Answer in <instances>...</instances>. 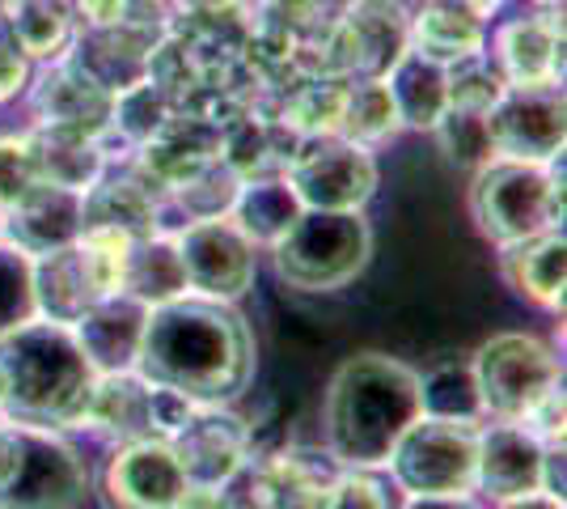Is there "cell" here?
Instances as JSON below:
<instances>
[{
    "mask_svg": "<svg viewBox=\"0 0 567 509\" xmlns=\"http://www.w3.org/2000/svg\"><path fill=\"white\" fill-rule=\"evenodd\" d=\"M499 272L504 281L538 302L546 311H559L564 306V285H567V238L564 230H543L534 238H520V243L499 246Z\"/></svg>",
    "mask_w": 567,
    "mask_h": 509,
    "instance_id": "obj_24",
    "label": "cell"
},
{
    "mask_svg": "<svg viewBox=\"0 0 567 509\" xmlns=\"http://www.w3.org/2000/svg\"><path fill=\"white\" fill-rule=\"evenodd\" d=\"M144 318L148 306L127 297V293H106L97 306L72 323V336L81 344L85 362L94 365V374H118V369H136L141 353Z\"/></svg>",
    "mask_w": 567,
    "mask_h": 509,
    "instance_id": "obj_19",
    "label": "cell"
},
{
    "mask_svg": "<svg viewBox=\"0 0 567 509\" xmlns=\"http://www.w3.org/2000/svg\"><path fill=\"white\" fill-rule=\"evenodd\" d=\"M534 4H564V0H534Z\"/></svg>",
    "mask_w": 567,
    "mask_h": 509,
    "instance_id": "obj_44",
    "label": "cell"
},
{
    "mask_svg": "<svg viewBox=\"0 0 567 509\" xmlns=\"http://www.w3.org/2000/svg\"><path fill=\"white\" fill-rule=\"evenodd\" d=\"M420 416V374L394 357L360 353L334 369L327 390V450L339 467H381Z\"/></svg>",
    "mask_w": 567,
    "mask_h": 509,
    "instance_id": "obj_2",
    "label": "cell"
},
{
    "mask_svg": "<svg viewBox=\"0 0 567 509\" xmlns=\"http://www.w3.org/2000/svg\"><path fill=\"white\" fill-rule=\"evenodd\" d=\"M411 13L402 0H348L339 18L327 26L322 43V73L355 81V77H385L390 64L406 51Z\"/></svg>",
    "mask_w": 567,
    "mask_h": 509,
    "instance_id": "obj_10",
    "label": "cell"
},
{
    "mask_svg": "<svg viewBox=\"0 0 567 509\" xmlns=\"http://www.w3.org/2000/svg\"><path fill=\"white\" fill-rule=\"evenodd\" d=\"M30 318H39V306H34V259L18 246L0 243V339L13 336Z\"/></svg>",
    "mask_w": 567,
    "mask_h": 509,
    "instance_id": "obj_36",
    "label": "cell"
},
{
    "mask_svg": "<svg viewBox=\"0 0 567 509\" xmlns=\"http://www.w3.org/2000/svg\"><path fill=\"white\" fill-rule=\"evenodd\" d=\"M381 81H385V90L399 106L402 128H427L432 132V123L450 111V69L420 55V51H402Z\"/></svg>",
    "mask_w": 567,
    "mask_h": 509,
    "instance_id": "obj_27",
    "label": "cell"
},
{
    "mask_svg": "<svg viewBox=\"0 0 567 509\" xmlns=\"http://www.w3.org/2000/svg\"><path fill=\"white\" fill-rule=\"evenodd\" d=\"M487 60H496L504 85H564V4H538V13L499 22Z\"/></svg>",
    "mask_w": 567,
    "mask_h": 509,
    "instance_id": "obj_13",
    "label": "cell"
},
{
    "mask_svg": "<svg viewBox=\"0 0 567 509\" xmlns=\"http://www.w3.org/2000/svg\"><path fill=\"white\" fill-rule=\"evenodd\" d=\"M81 425L97 429L118 446L153 437V383H144L136 369H118V374H97Z\"/></svg>",
    "mask_w": 567,
    "mask_h": 509,
    "instance_id": "obj_22",
    "label": "cell"
},
{
    "mask_svg": "<svg viewBox=\"0 0 567 509\" xmlns=\"http://www.w3.org/2000/svg\"><path fill=\"white\" fill-rule=\"evenodd\" d=\"M301 213H306V204L288 187V179L276 174V179H246L229 208V221L255 246H276L297 225Z\"/></svg>",
    "mask_w": 567,
    "mask_h": 509,
    "instance_id": "obj_28",
    "label": "cell"
},
{
    "mask_svg": "<svg viewBox=\"0 0 567 509\" xmlns=\"http://www.w3.org/2000/svg\"><path fill=\"white\" fill-rule=\"evenodd\" d=\"M195 408H199V404H190L187 395H178V390H169V387H153V437L169 441V437L187 425Z\"/></svg>",
    "mask_w": 567,
    "mask_h": 509,
    "instance_id": "obj_40",
    "label": "cell"
},
{
    "mask_svg": "<svg viewBox=\"0 0 567 509\" xmlns=\"http://www.w3.org/2000/svg\"><path fill=\"white\" fill-rule=\"evenodd\" d=\"M111 102L115 94L94 81L81 64L64 60H51L43 73L34 77L30 85V111L34 123L43 128H64V132H81V136H106V123H111Z\"/></svg>",
    "mask_w": 567,
    "mask_h": 509,
    "instance_id": "obj_15",
    "label": "cell"
},
{
    "mask_svg": "<svg viewBox=\"0 0 567 509\" xmlns=\"http://www.w3.org/2000/svg\"><path fill=\"white\" fill-rule=\"evenodd\" d=\"M402 509H483L471 492H450V497H406Z\"/></svg>",
    "mask_w": 567,
    "mask_h": 509,
    "instance_id": "obj_42",
    "label": "cell"
},
{
    "mask_svg": "<svg viewBox=\"0 0 567 509\" xmlns=\"http://www.w3.org/2000/svg\"><path fill=\"white\" fill-rule=\"evenodd\" d=\"M169 450L187 485L225 488L250 467V429L229 408H195L187 425L169 437Z\"/></svg>",
    "mask_w": 567,
    "mask_h": 509,
    "instance_id": "obj_14",
    "label": "cell"
},
{
    "mask_svg": "<svg viewBox=\"0 0 567 509\" xmlns=\"http://www.w3.org/2000/svg\"><path fill=\"white\" fill-rule=\"evenodd\" d=\"M327 509H394L390 485L373 476V467H343L334 480Z\"/></svg>",
    "mask_w": 567,
    "mask_h": 509,
    "instance_id": "obj_39",
    "label": "cell"
},
{
    "mask_svg": "<svg viewBox=\"0 0 567 509\" xmlns=\"http://www.w3.org/2000/svg\"><path fill=\"white\" fill-rule=\"evenodd\" d=\"M118 293H127V297L144 302L148 311L187 293V276H183V259H178L174 234H162V230H157V234H148V238H136V243H132L127 264H123Z\"/></svg>",
    "mask_w": 567,
    "mask_h": 509,
    "instance_id": "obj_29",
    "label": "cell"
},
{
    "mask_svg": "<svg viewBox=\"0 0 567 509\" xmlns=\"http://www.w3.org/2000/svg\"><path fill=\"white\" fill-rule=\"evenodd\" d=\"M18 450L0 480V509H81L90 467L55 429L13 425Z\"/></svg>",
    "mask_w": 567,
    "mask_h": 509,
    "instance_id": "obj_8",
    "label": "cell"
},
{
    "mask_svg": "<svg viewBox=\"0 0 567 509\" xmlns=\"http://www.w3.org/2000/svg\"><path fill=\"white\" fill-rule=\"evenodd\" d=\"M436 132V145L445 153V162L457 170H483L492 157H496V145H492V128H487V115L483 111H462V106H450L441 120L432 123Z\"/></svg>",
    "mask_w": 567,
    "mask_h": 509,
    "instance_id": "obj_35",
    "label": "cell"
},
{
    "mask_svg": "<svg viewBox=\"0 0 567 509\" xmlns=\"http://www.w3.org/2000/svg\"><path fill=\"white\" fill-rule=\"evenodd\" d=\"M136 374L199 408H229L255 378V332L234 302L183 293L148 311Z\"/></svg>",
    "mask_w": 567,
    "mask_h": 509,
    "instance_id": "obj_1",
    "label": "cell"
},
{
    "mask_svg": "<svg viewBox=\"0 0 567 509\" xmlns=\"http://www.w3.org/2000/svg\"><path fill=\"white\" fill-rule=\"evenodd\" d=\"M25 81H30V60H25L22 51H18V43L0 30V102L22 94Z\"/></svg>",
    "mask_w": 567,
    "mask_h": 509,
    "instance_id": "obj_41",
    "label": "cell"
},
{
    "mask_svg": "<svg viewBox=\"0 0 567 509\" xmlns=\"http://www.w3.org/2000/svg\"><path fill=\"white\" fill-rule=\"evenodd\" d=\"M406 48L436 60V64H462L487 51V22L483 13H474L471 4L457 0H424L411 13V30H406Z\"/></svg>",
    "mask_w": 567,
    "mask_h": 509,
    "instance_id": "obj_21",
    "label": "cell"
},
{
    "mask_svg": "<svg viewBox=\"0 0 567 509\" xmlns=\"http://www.w3.org/2000/svg\"><path fill=\"white\" fill-rule=\"evenodd\" d=\"M402 132L399 106L385 90L381 77H355L348 81V94H343V115H339V136L352 141V145H385Z\"/></svg>",
    "mask_w": 567,
    "mask_h": 509,
    "instance_id": "obj_30",
    "label": "cell"
},
{
    "mask_svg": "<svg viewBox=\"0 0 567 509\" xmlns=\"http://www.w3.org/2000/svg\"><path fill=\"white\" fill-rule=\"evenodd\" d=\"M237 192H241L237 170L225 157H213V162H204L199 170H190L183 183H174V192L162 204H174L183 213V225H187V221L229 217Z\"/></svg>",
    "mask_w": 567,
    "mask_h": 509,
    "instance_id": "obj_33",
    "label": "cell"
},
{
    "mask_svg": "<svg viewBox=\"0 0 567 509\" xmlns=\"http://www.w3.org/2000/svg\"><path fill=\"white\" fill-rule=\"evenodd\" d=\"M499 509H564V501H555L546 492H534V497H517V501H499Z\"/></svg>",
    "mask_w": 567,
    "mask_h": 509,
    "instance_id": "obj_43",
    "label": "cell"
},
{
    "mask_svg": "<svg viewBox=\"0 0 567 509\" xmlns=\"http://www.w3.org/2000/svg\"><path fill=\"white\" fill-rule=\"evenodd\" d=\"M174 243H178L187 289H195L199 297H216V302H237L250 293L255 272H259L255 243L229 217L187 221L174 234Z\"/></svg>",
    "mask_w": 567,
    "mask_h": 509,
    "instance_id": "obj_11",
    "label": "cell"
},
{
    "mask_svg": "<svg viewBox=\"0 0 567 509\" xmlns=\"http://www.w3.org/2000/svg\"><path fill=\"white\" fill-rule=\"evenodd\" d=\"M81 230H115L132 243L162 230V200L127 174H102L90 192L81 195Z\"/></svg>",
    "mask_w": 567,
    "mask_h": 509,
    "instance_id": "obj_23",
    "label": "cell"
},
{
    "mask_svg": "<svg viewBox=\"0 0 567 509\" xmlns=\"http://www.w3.org/2000/svg\"><path fill=\"white\" fill-rule=\"evenodd\" d=\"M195 4H208V9H216V0H195Z\"/></svg>",
    "mask_w": 567,
    "mask_h": 509,
    "instance_id": "obj_45",
    "label": "cell"
},
{
    "mask_svg": "<svg viewBox=\"0 0 567 509\" xmlns=\"http://www.w3.org/2000/svg\"><path fill=\"white\" fill-rule=\"evenodd\" d=\"M187 488V476L174 459L169 441H162V437L118 446L111 467H106L111 509H178Z\"/></svg>",
    "mask_w": 567,
    "mask_h": 509,
    "instance_id": "obj_16",
    "label": "cell"
},
{
    "mask_svg": "<svg viewBox=\"0 0 567 509\" xmlns=\"http://www.w3.org/2000/svg\"><path fill=\"white\" fill-rule=\"evenodd\" d=\"M474 450H478L474 425L420 416L406 425V434L394 441L385 462L406 497H450L474 488Z\"/></svg>",
    "mask_w": 567,
    "mask_h": 509,
    "instance_id": "obj_7",
    "label": "cell"
},
{
    "mask_svg": "<svg viewBox=\"0 0 567 509\" xmlns=\"http://www.w3.org/2000/svg\"><path fill=\"white\" fill-rule=\"evenodd\" d=\"M0 420H4V408H0Z\"/></svg>",
    "mask_w": 567,
    "mask_h": 509,
    "instance_id": "obj_46",
    "label": "cell"
},
{
    "mask_svg": "<svg viewBox=\"0 0 567 509\" xmlns=\"http://www.w3.org/2000/svg\"><path fill=\"white\" fill-rule=\"evenodd\" d=\"M43 179L34 170L25 136H0V213H9L18 200L34 192Z\"/></svg>",
    "mask_w": 567,
    "mask_h": 509,
    "instance_id": "obj_38",
    "label": "cell"
},
{
    "mask_svg": "<svg viewBox=\"0 0 567 509\" xmlns=\"http://www.w3.org/2000/svg\"><path fill=\"white\" fill-rule=\"evenodd\" d=\"M276 251V272L288 289L331 293L352 285L373 259V230L360 213H322L306 208L284 234Z\"/></svg>",
    "mask_w": 567,
    "mask_h": 509,
    "instance_id": "obj_5",
    "label": "cell"
},
{
    "mask_svg": "<svg viewBox=\"0 0 567 509\" xmlns=\"http://www.w3.org/2000/svg\"><path fill=\"white\" fill-rule=\"evenodd\" d=\"M94 378V365L85 362L72 327L30 318L13 336L0 339V408L13 425H81Z\"/></svg>",
    "mask_w": 567,
    "mask_h": 509,
    "instance_id": "obj_3",
    "label": "cell"
},
{
    "mask_svg": "<svg viewBox=\"0 0 567 509\" xmlns=\"http://www.w3.org/2000/svg\"><path fill=\"white\" fill-rule=\"evenodd\" d=\"M174 115V102L169 94L157 85V81H132V85H123L115 90V102H111V123H106V136H118L123 145L132 149H144L162 128L169 123ZM102 136V141H106Z\"/></svg>",
    "mask_w": 567,
    "mask_h": 509,
    "instance_id": "obj_32",
    "label": "cell"
},
{
    "mask_svg": "<svg viewBox=\"0 0 567 509\" xmlns=\"http://www.w3.org/2000/svg\"><path fill=\"white\" fill-rule=\"evenodd\" d=\"M471 217L496 246L534 238L543 230H564V153L550 162L492 157L474 170Z\"/></svg>",
    "mask_w": 567,
    "mask_h": 509,
    "instance_id": "obj_4",
    "label": "cell"
},
{
    "mask_svg": "<svg viewBox=\"0 0 567 509\" xmlns=\"http://www.w3.org/2000/svg\"><path fill=\"white\" fill-rule=\"evenodd\" d=\"M339 471L343 467L331 459V450L327 455L309 446L280 450L250 476L246 509H327Z\"/></svg>",
    "mask_w": 567,
    "mask_h": 509,
    "instance_id": "obj_18",
    "label": "cell"
},
{
    "mask_svg": "<svg viewBox=\"0 0 567 509\" xmlns=\"http://www.w3.org/2000/svg\"><path fill=\"white\" fill-rule=\"evenodd\" d=\"M474 383L483 413L496 420H525L555 387H564V365L555 348L525 332L492 336L474 353Z\"/></svg>",
    "mask_w": 567,
    "mask_h": 509,
    "instance_id": "obj_6",
    "label": "cell"
},
{
    "mask_svg": "<svg viewBox=\"0 0 567 509\" xmlns=\"http://www.w3.org/2000/svg\"><path fill=\"white\" fill-rule=\"evenodd\" d=\"M0 18L4 34L18 43L30 64L64 60L81 30L69 0H0Z\"/></svg>",
    "mask_w": 567,
    "mask_h": 509,
    "instance_id": "obj_26",
    "label": "cell"
},
{
    "mask_svg": "<svg viewBox=\"0 0 567 509\" xmlns=\"http://www.w3.org/2000/svg\"><path fill=\"white\" fill-rule=\"evenodd\" d=\"M343 94H348V81H343V77L313 73L288 90L276 120H280L284 128H292L297 136H331V132H339Z\"/></svg>",
    "mask_w": 567,
    "mask_h": 509,
    "instance_id": "obj_31",
    "label": "cell"
},
{
    "mask_svg": "<svg viewBox=\"0 0 567 509\" xmlns=\"http://www.w3.org/2000/svg\"><path fill=\"white\" fill-rule=\"evenodd\" d=\"M420 408H424V416L478 425V416L487 413H483V399H478L471 362H445L436 369H427L420 378Z\"/></svg>",
    "mask_w": 567,
    "mask_h": 509,
    "instance_id": "obj_34",
    "label": "cell"
},
{
    "mask_svg": "<svg viewBox=\"0 0 567 509\" xmlns=\"http://www.w3.org/2000/svg\"><path fill=\"white\" fill-rule=\"evenodd\" d=\"M25 145H30V157H34L39 179L51 183V187L85 195L97 179L106 174V145L94 141V136L34 123V128L25 132Z\"/></svg>",
    "mask_w": 567,
    "mask_h": 509,
    "instance_id": "obj_25",
    "label": "cell"
},
{
    "mask_svg": "<svg viewBox=\"0 0 567 509\" xmlns=\"http://www.w3.org/2000/svg\"><path fill=\"white\" fill-rule=\"evenodd\" d=\"M504 90H508V85H504V77L496 73V64L487 60V51L450 69V106L483 111V115H487V111L499 102Z\"/></svg>",
    "mask_w": 567,
    "mask_h": 509,
    "instance_id": "obj_37",
    "label": "cell"
},
{
    "mask_svg": "<svg viewBox=\"0 0 567 509\" xmlns=\"http://www.w3.org/2000/svg\"><path fill=\"white\" fill-rule=\"evenodd\" d=\"M543 455L546 441L520 420H499L492 429H478L474 488H483L496 501L534 497L543 492Z\"/></svg>",
    "mask_w": 567,
    "mask_h": 509,
    "instance_id": "obj_17",
    "label": "cell"
},
{
    "mask_svg": "<svg viewBox=\"0 0 567 509\" xmlns=\"http://www.w3.org/2000/svg\"><path fill=\"white\" fill-rule=\"evenodd\" d=\"M288 187L306 208L322 213H360L373 192H378V162L364 145L331 136H301L288 166H284Z\"/></svg>",
    "mask_w": 567,
    "mask_h": 509,
    "instance_id": "obj_9",
    "label": "cell"
},
{
    "mask_svg": "<svg viewBox=\"0 0 567 509\" xmlns=\"http://www.w3.org/2000/svg\"><path fill=\"white\" fill-rule=\"evenodd\" d=\"M492 145L496 157L517 162H550L564 153L567 123H564V85H508L499 102L487 111Z\"/></svg>",
    "mask_w": 567,
    "mask_h": 509,
    "instance_id": "obj_12",
    "label": "cell"
},
{
    "mask_svg": "<svg viewBox=\"0 0 567 509\" xmlns=\"http://www.w3.org/2000/svg\"><path fill=\"white\" fill-rule=\"evenodd\" d=\"M0 238L25 251L30 259L76 243L81 238V195L39 183L9 213H0Z\"/></svg>",
    "mask_w": 567,
    "mask_h": 509,
    "instance_id": "obj_20",
    "label": "cell"
}]
</instances>
